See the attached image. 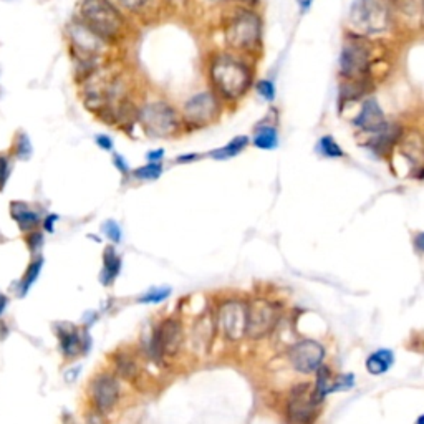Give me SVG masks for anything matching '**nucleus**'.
I'll return each mask as SVG.
<instances>
[{
	"instance_id": "obj_43",
	"label": "nucleus",
	"mask_w": 424,
	"mask_h": 424,
	"mask_svg": "<svg viewBox=\"0 0 424 424\" xmlns=\"http://www.w3.org/2000/svg\"><path fill=\"white\" fill-rule=\"evenodd\" d=\"M414 245H416V249L424 252V232H419L418 236L414 237Z\"/></svg>"
},
{
	"instance_id": "obj_25",
	"label": "nucleus",
	"mask_w": 424,
	"mask_h": 424,
	"mask_svg": "<svg viewBox=\"0 0 424 424\" xmlns=\"http://www.w3.org/2000/svg\"><path fill=\"white\" fill-rule=\"evenodd\" d=\"M316 153L325 156V158H343L345 151L341 150L336 139L333 136L327 134L320 138V141L316 143Z\"/></svg>"
},
{
	"instance_id": "obj_8",
	"label": "nucleus",
	"mask_w": 424,
	"mask_h": 424,
	"mask_svg": "<svg viewBox=\"0 0 424 424\" xmlns=\"http://www.w3.org/2000/svg\"><path fill=\"white\" fill-rule=\"evenodd\" d=\"M314 390L308 383L294 386L287 399V421L290 424H314L316 418Z\"/></svg>"
},
{
	"instance_id": "obj_7",
	"label": "nucleus",
	"mask_w": 424,
	"mask_h": 424,
	"mask_svg": "<svg viewBox=\"0 0 424 424\" xmlns=\"http://www.w3.org/2000/svg\"><path fill=\"white\" fill-rule=\"evenodd\" d=\"M279 322V308L269 300L257 299L247 305V333L252 340L269 335Z\"/></svg>"
},
{
	"instance_id": "obj_20",
	"label": "nucleus",
	"mask_w": 424,
	"mask_h": 424,
	"mask_svg": "<svg viewBox=\"0 0 424 424\" xmlns=\"http://www.w3.org/2000/svg\"><path fill=\"white\" fill-rule=\"evenodd\" d=\"M247 145H249V138H247V136H236V138L230 139L225 146L211 151L209 156H211L212 159H217V161H225V159L236 158L237 154H241L247 148Z\"/></svg>"
},
{
	"instance_id": "obj_15",
	"label": "nucleus",
	"mask_w": 424,
	"mask_h": 424,
	"mask_svg": "<svg viewBox=\"0 0 424 424\" xmlns=\"http://www.w3.org/2000/svg\"><path fill=\"white\" fill-rule=\"evenodd\" d=\"M57 335H59L61 353L68 360L70 358H75L81 350H85V341L81 339L80 332L75 327H72V325H60Z\"/></svg>"
},
{
	"instance_id": "obj_37",
	"label": "nucleus",
	"mask_w": 424,
	"mask_h": 424,
	"mask_svg": "<svg viewBox=\"0 0 424 424\" xmlns=\"http://www.w3.org/2000/svg\"><path fill=\"white\" fill-rule=\"evenodd\" d=\"M113 164L118 168V171L123 172V174H128V172H130V166H128V161L125 158H123L121 154L113 156Z\"/></svg>"
},
{
	"instance_id": "obj_13",
	"label": "nucleus",
	"mask_w": 424,
	"mask_h": 424,
	"mask_svg": "<svg viewBox=\"0 0 424 424\" xmlns=\"http://www.w3.org/2000/svg\"><path fill=\"white\" fill-rule=\"evenodd\" d=\"M353 125H355L360 131H363V133H372V134H376L378 131H381L383 128L388 125L385 113H383L380 103L376 101V98H368V100L363 101V105H361L360 108V113H358L356 118L353 119Z\"/></svg>"
},
{
	"instance_id": "obj_24",
	"label": "nucleus",
	"mask_w": 424,
	"mask_h": 424,
	"mask_svg": "<svg viewBox=\"0 0 424 424\" xmlns=\"http://www.w3.org/2000/svg\"><path fill=\"white\" fill-rule=\"evenodd\" d=\"M332 378H330V370L327 366L322 365L319 370H316V385L314 390V399L316 401V405L323 401L327 394H330L332 390Z\"/></svg>"
},
{
	"instance_id": "obj_30",
	"label": "nucleus",
	"mask_w": 424,
	"mask_h": 424,
	"mask_svg": "<svg viewBox=\"0 0 424 424\" xmlns=\"http://www.w3.org/2000/svg\"><path fill=\"white\" fill-rule=\"evenodd\" d=\"M32 143H30V139H28V136L27 134H19V138H17V143H15V154H17V158H20V159H23V161H26V159H28L32 156Z\"/></svg>"
},
{
	"instance_id": "obj_23",
	"label": "nucleus",
	"mask_w": 424,
	"mask_h": 424,
	"mask_svg": "<svg viewBox=\"0 0 424 424\" xmlns=\"http://www.w3.org/2000/svg\"><path fill=\"white\" fill-rule=\"evenodd\" d=\"M254 146L259 150H275L279 146V133L274 126L263 125L255 130Z\"/></svg>"
},
{
	"instance_id": "obj_31",
	"label": "nucleus",
	"mask_w": 424,
	"mask_h": 424,
	"mask_svg": "<svg viewBox=\"0 0 424 424\" xmlns=\"http://www.w3.org/2000/svg\"><path fill=\"white\" fill-rule=\"evenodd\" d=\"M43 232H40L39 229L32 230V232L26 234V244L28 247V250H30L32 254H37L40 252V249L43 247Z\"/></svg>"
},
{
	"instance_id": "obj_21",
	"label": "nucleus",
	"mask_w": 424,
	"mask_h": 424,
	"mask_svg": "<svg viewBox=\"0 0 424 424\" xmlns=\"http://www.w3.org/2000/svg\"><path fill=\"white\" fill-rule=\"evenodd\" d=\"M394 361V355L391 350H378L373 355L368 356L366 360V370L372 374H383L391 368Z\"/></svg>"
},
{
	"instance_id": "obj_42",
	"label": "nucleus",
	"mask_w": 424,
	"mask_h": 424,
	"mask_svg": "<svg viewBox=\"0 0 424 424\" xmlns=\"http://www.w3.org/2000/svg\"><path fill=\"white\" fill-rule=\"evenodd\" d=\"M201 156L199 154H186V156H179V158H176V163H191V161H197Z\"/></svg>"
},
{
	"instance_id": "obj_27",
	"label": "nucleus",
	"mask_w": 424,
	"mask_h": 424,
	"mask_svg": "<svg viewBox=\"0 0 424 424\" xmlns=\"http://www.w3.org/2000/svg\"><path fill=\"white\" fill-rule=\"evenodd\" d=\"M171 295V289L170 287H159V289H151L148 290L145 295H141V297L138 299L139 303H146V305H150V303H161Z\"/></svg>"
},
{
	"instance_id": "obj_2",
	"label": "nucleus",
	"mask_w": 424,
	"mask_h": 424,
	"mask_svg": "<svg viewBox=\"0 0 424 424\" xmlns=\"http://www.w3.org/2000/svg\"><path fill=\"white\" fill-rule=\"evenodd\" d=\"M81 17L85 26L103 40L117 39L123 30V17L108 0H83Z\"/></svg>"
},
{
	"instance_id": "obj_9",
	"label": "nucleus",
	"mask_w": 424,
	"mask_h": 424,
	"mask_svg": "<svg viewBox=\"0 0 424 424\" xmlns=\"http://www.w3.org/2000/svg\"><path fill=\"white\" fill-rule=\"evenodd\" d=\"M217 327L228 340L237 341L247 333V305L241 300H228L219 308Z\"/></svg>"
},
{
	"instance_id": "obj_1",
	"label": "nucleus",
	"mask_w": 424,
	"mask_h": 424,
	"mask_svg": "<svg viewBox=\"0 0 424 424\" xmlns=\"http://www.w3.org/2000/svg\"><path fill=\"white\" fill-rule=\"evenodd\" d=\"M212 80L225 98L236 100L247 92L250 85V72L241 61L222 55L212 65Z\"/></svg>"
},
{
	"instance_id": "obj_16",
	"label": "nucleus",
	"mask_w": 424,
	"mask_h": 424,
	"mask_svg": "<svg viewBox=\"0 0 424 424\" xmlns=\"http://www.w3.org/2000/svg\"><path fill=\"white\" fill-rule=\"evenodd\" d=\"M10 216L12 219L17 222L19 229L22 230L23 234H28L32 232V230L39 229V225L42 224L39 212H35L34 209L28 208L26 203H19V201L10 203Z\"/></svg>"
},
{
	"instance_id": "obj_44",
	"label": "nucleus",
	"mask_w": 424,
	"mask_h": 424,
	"mask_svg": "<svg viewBox=\"0 0 424 424\" xmlns=\"http://www.w3.org/2000/svg\"><path fill=\"white\" fill-rule=\"evenodd\" d=\"M7 307H9V297H6V295L0 294V316L6 314Z\"/></svg>"
},
{
	"instance_id": "obj_38",
	"label": "nucleus",
	"mask_w": 424,
	"mask_h": 424,
	"mask_svg": "<svg viewBox=\"0 0 424 424\" xmlns=\"http://www.w3.org/2000/svg\"><path fill=\"white\" fill-rule=\"evenodd\" d=\"M59 221V217L55 216V214H48L47 217H45L43 219V229H45V232H48V234H53V230H55V222Z\"/></svg>"
},
{
	"instance_id": "obj_26",
	"label": "nucleus",
	"mask_w": 424,
	"mask_h": 424,
	"mask_svg": "<svg viewBox=\"0 0 424 424\" xmlns=\"http://www.w3.org/2000/svg\"><path fill=\"white\" fill-rule=\"evenodd\" d=\"M134 178L141 179V181H156L159 176L163 174V166L161 163H148L146 166L138 168L134 170Z\"/></svg>"
},
{
	"instance_id": "obj_28",
	"label": "nucleus",
	"mask_w": 424,
	"mask_h": 424,
	"mask_svg": "<svg viewBox=\"0 0 424 424\" xmlns=\"http://www.w3.org/2000/svg\"><path fill=\"white\" fill-rule=\"evenodd\" d=\"M211 328H214V322L209 316L203 315L199 320H197L196 327H194V333H196V341H203V343H205V340H211V335L212 333L209 332Z\"/></svg>"
},
{
	"instance_id": "obj_5",
	"label": "nucleus",
	"mask_w": 424,
	"mask_h": 424,
	"mask_svg": "<svg viewBox=\"0 0 424 424\" xmlns=\"http://www.w3.org/2000/svg\"><path fill=\"white\" fill-rule=\"evenodd\" d=\"M229 45L241 50H249L261 42V19L254 12H237L225 27Z\"/></svg>"
},
{
	"instance_id": "obj_41",
	"label": "nucleus",
	"mask_w": 424,
	"mask_h": 424,
	"mask_svg": "<svg viewBox=\"0 0 424 424\" xmlns=\"http://www.w3.org/2000/svg\"><path fill=\"white\" fill-rule=\"evenodd\" d=\"M163 156H164V150H156V151H150L146 158L150 163H159L163 159Z\"/></svg>"
},
{
	"instance_id": "obj_6",
	"label": "nucleus",
	"mask_w": 424,
	"mask_h": 424,
	"mask_svg": "<svg viewBox=\"0 0 424 424\" xmlns=\"http://www.w3.org/2000/svg\"><path fill=\"white\" fill-rule=\"evenodd\" d=\"M139 121L148 134L156 138H166L174 133L179 126L176 111L166 103H150L139 111Z\"/></svg>"
},
{
	"instance_id": "obj_22",
	"label": "nucleus",
	"mask_w": 424,
	"mask_h": 424,
	"mask_svg": "<svg viewBox=\"0 0 424 424\" xmlns=\"http://www.w3.org/2000/svg\"><path fill=\"white\" fill-rule=\"evenodd\" d=\"M113 365L114 370H117V374L121 376L123 380L133 381L136 374H138V365H136L134 358L130 353H114Z\"/></svg>"
},
{
	"instance_id": "obj_3",
	"label": "nucleus",
	"mask_w": 424,
	"mask_h": 424,
	"mask_svg": "<svg viewBox=\"0 0 424 424\" xmlns=\"http://www.w3.org/2000/svg\"><path fill=\"white\" fill-rule=\"evenodd\" d=\"M390 15L381 0H355L350 9L348 23L360 37L378 35L388 28Z\"/></svg>"
},
{
	"instance_id": "obj_29",
	"label": "nucleus",
	"mask_w": 424,
	"mask_h": 424,
	"mask_svg": "<svg viewBox=\"0 0 424 424\" xmlns=\"http://www.w3.org/2000/svg\"><path fill=\"white\" fill-rule=\"evenodd\" d=\"M150 355L154 361H163L164 352H163V343H161V336H159L158 327L153 328V333H151V340H150Z\"/></svg>"
},
{
	"instance_id": "obj_19",
	"label": "nucleus",
	"mask_w": 424,
	"mask_h": 424,
	"mask_svg": "<svg viewBox=\"0 0 424 424\" xmlns=\"http://www.w3.org/2000/svg\"><path fill=\"white\" fill-rule=\"evenodd\" d=\"M43 257L42 255H37L35 259H32V262L28 263L26 274H23L22 280H20L19 283V295L20 297H26V295L28 294V290L34 287V283L39 280L40 277V272H42L43 269Z\"/></svg>"
},
{
	"instance_id": "obj_14",
	"label": "nucleus",
	"mask_w": 424,
	"mask_h": 424,
	"mask_svg": "<svg viewBox=\"0 0 424 424\" xmlns=\"http://www.w3.org/2000/svg\"><path fill=\"white\" fill-rule=\"evenodd\" d=\"M156 327H158L159 336H161L164 356H174L179 352L184 339L181 320L176 319V316H170V319H164Z\"/></svg>"
},
{
	"instance_id": "obj_46",
	"label": "nucleus",
	"mask_w": 424,
	"mask_h": 424,
	"mask_svg": "<svg viewBox=\"0 0 424 424\" xmlns=\"http://www.w3.org/2000/svg\"><path fill=\"white\" fill-rule=\"evenodd\" d=\"M416 424H424V414H423V416H419V418H418V423H416Z\"/></svg>"
},
{
	"instance_id": "obj_11",
	"label": "nucleus",
	"mask_w": 424,
	"mask_h": 424,
	"mask_svg": "<svg viewBox=\"0 0 424 424\" xmlns=\"http://www.w3.org/2000/svg\"><path fill=\"white\" fill-rule=\"evenodd\" d=\"M289 358L299 373H314L323 363L325 348L315 340H300L290 348Z\"/></svg>"
},
{
	"instance_id": "obj_39",
	"label": "nucleus",
	"mask_w": 424,
	"mask_h": 424,
	"mask_svg": "<svg viewBox=\"0 0 424 424\" xmlns=\"http://www.w3.org/2000/svg\"><path fill=\"white\" fill-rule=\"evenodd\" d=\"M86 424H106L105 418H103V413L100 411H92V413H88V418H86Z\"/></svg>"
},
{
	"instance_id": "obj_12",
	"label": "nucleus",
	"mask_w": 424,
	"mask_h": 424,
	"mask_svg": "<svg viewBox=\"0 0 424 424\" xmlns=\"http://www.w3.org/2000/svg\"><path fill=\"white\" fill-rule=\"evenodd\" d=\"M184 114L189 123L196 126H204L211 123L219 114V105L212 93H199L192 97L184 106Z\"/></svg>"
},
{
	"instance_id": "obj_33",
	"label": "nucleus",
	"mask_w": 424,
	"mask_h": 424,
	"mask_svg": "<svg viewBox=\"0 0 424 424\" xmlns=\"http://www.w3.org/2000/svg\"><path fill=\"white\" fill-rule=\"evenodd\" d=\"M257 93L261 94L265 101L275 100V85L270 80H261L257 83Z\"/></svg>"
},
{
	"instance_id": "obj_40",
	"label": "nucleus",
	"mask_w": 424,
	"mask_h": 424,
	"mask_svg": "<svg viewBox=\"0 0 424 424\" xmlns=\"http://www.w3.org/2000/svg\"><path fill=\"white\" fill-rule=\"evenodd\" d=\"M148 2H150V0H121L123 6L128 7V9H131V10L141 9V7L146 6Z\"/></svg>"
},
{
	"instance_id": "obj_18",
	"label": "nucleus",
	"mask_w": 424,
	"mask_h": 424,
	"mask_svg": "<svg viewBox=\"0 0 424 424\" xmlns=\"http://www.w3.org/2000/svg\"><path fill=\"white\" fill-rule=\"evenodd\" d=\"M399 136H401V128L398 125H390L388 123L381 131H378V133L374 134V138L370 141V148L376 151V153L385 154L394 146V143L398 141Z\"/></svg>"
},
{
	"instance_id": "obj_32",
	"label": "nucleus",
	"mask_w": 424,
	"mask_h": 424,
	"mask_svg": "<svg viewBox=\"0 0 424 424\" xmlns=\"http://www.w3.org/2000/svg\"><path fill=\"white\" fill-rule=\"evenodd\" d=\"M101 229H103V232H105V236L108 237L113 244H119V242H121V237H123L121 228H119V224L117 221H113V219L106 221Z\"/></svg>"
},
{
	"instance_id": "obj_45",
	"label": "nucleus",
	"mask_w": 424,
	"mask_h": 424,
	"mask_svg": "<svg viewBox=\"0 0 424 424\" xmlns=\"http://www.w3.org/2000/svg\"><path fill=\"white\" fill-rule=\"evenodd\" d=\"M300 10H302V14H305V12H308V9L312 7V3H314V0H297Z\"/></svg>"
},
{
	"instance_id": "obj_36",
	"label": "nucleus",
	"mask_w": 424,
	"mask_h": 424,
	"mask_svg": "<svg viewBox=\"0 0 424 424\" xmlns=\"http://www.w3.org/2000/svg\"><path fill=\"white\" fill-rule=\"evenodd\" d=\"M94 141H97V145L101 148V150L105 151H111L113 150V139L110 138V136L106 134H98L97 138H94Z\"/></svg>"
},
{
	"instance_id": "obj_10",
	"label": "nucleus",
	"mask_w": 424,
	"mask_h": 424,
	"mask_svg": "<svg viewBox=\"0 0 424 424\" xmlns=\"http://www.w3.org/2000/svg\"><path fill=\"white\" fill-rule=\"evenodd\" d=\"M118 378L111 373H100L90 383V398L93 407L100 413L106 414L118 405L119 399Z\"/></svg>"
},
{
	"instance_id": "obj_4",
	"label": "nucleus",
	"mask_w": 424,
	"mask_h": 424,
	"mask_svg": "<svg viewBox=\"0 0 424 424\" xmlns=\"http://www.w3.org/2000/svg\"><path fill=\"white\" fill-rule=\"evenodd\" d=\"M340 75L343 80H372V55L368 45L358 35L341 48Z\"/></svg>"
},
{
	"instance_id": "obj_34",
	"label": "nucleus",
	"mask_w": 424,
	"mask_h": 424,
	"mask_svg": "<svg viewBox=\"0 0 424 424\" xmlns=\"http://www.w3.org/2000/svg\"><path fill=\"white\" fill-rule=\"evenodd\" d=\"M353 385H355V380H353V374H347V376H340V378H336V381L332 385L330 393L347 391L350 388H353Z\"/></svg>"
},
{
	"instance_id": "obj_35",
	"label": "nucleus",
	"mask_w": 424,
	"mask_h": 424,
	"mask_svg": "<svg viewBox=\"0 0 424 424\" xmlns=\"http://www.w3.org/2000/svg\"><path fill=\"white\" fill-rule=\"evenodd\" d=\"M10 176V161L7 156L0 154V191L7 186V181Z\"/></svg>"
},
{
	"instance_id": "obj_17",
	"label": "nucleus",
	"mask_w": 424,
	"mask_h": 424,
	"mask_svg": "<svg viewBox=\"0 0 424 424\" xmlns=\"http://www.w3.org/2000/svg\"><path fill=\"white\" fill-rule=\"evenodd\" d=\"M121 272V257H119L117 249L113 245H108L103 252V269L100 274V280L103 285L108 287L110 283L114 282Z\"/></svg>"
}]
</instances>
